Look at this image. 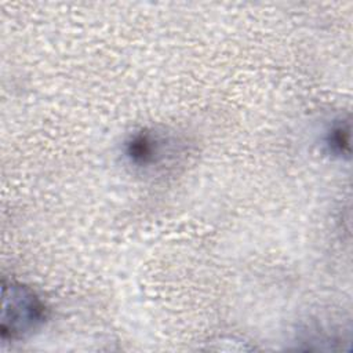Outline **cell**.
I'll use <instances>...</instances> for the list:
<instances>
[{"label":"cell","instance_id":"cell-1","mask_svg":"<svg viewBox=\"0 0 353 353\" xmlns=\"http://www.w3.org/2000/svg\"><path fill=\"white\" fill-rule=\"evenodd\" d=\"M1 296L0 335L3 342L25 339L44 324L47 307L30 287L14 280H3Z\"/></svg>","mask_w":353,"mask_h":353},{"label":"cell","instance_id":"cell-2","mask_svg":"<svg viewBox=\"0 0 353 353\" xmlns=\"http://www.w3.org/2000/svg\"><path fill=\"white\" fill-rule=\"evenodd\" d=\"M168 139L149 130H142L127 141L125 154L128 160L138 167H152L159 164L167 156Z\"/></svg>","mask_w":353,"mask_h":353},{"label":"cell","instance_id":"cell-3","mask_svg":"<svg viewBox=\"0 0 353 353\" xmlns=\"http://www.w3.org/2000/svg\"><path fill=\"white\" fill-rule=\"evenodd\" d=\"M327 146L331 153L342 156L349 153V125L339 121L327 135Z\"/></svg>","mask_w":353,"mask_h":353}]
</instances>
